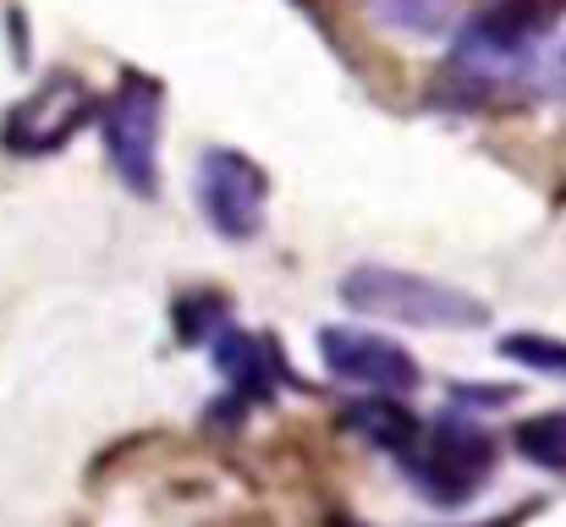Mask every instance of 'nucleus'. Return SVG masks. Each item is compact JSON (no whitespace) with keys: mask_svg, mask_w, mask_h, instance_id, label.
I'll return each instance as SVG.
<instances>
[{"mask_svg":"<svg viewBox=\"0 0 566 527\" xmlns=\"http://www.w3.org/2000/svg\"><path fill=\"white\" fill-rule=\"evenodd\" d=\"M342 297L364 314L379 319H396V325H418V330H473L484 325V303L446 286V281H429V275H407V270H390V264H358L347 281H342Z\"/></svg>","mask_w":566,"mask_h":527,"instance_id":"1","label":"nucleus"},{"mask_svg":"<svg viewBox=\"0 0 566 527\" xmlns=\"http://www.w3.org/2000/svg\"><path fill=\"white\" fill-rule=\"evenodd\" d=\"M495 445L479 434V429H462V423H434L423 429L412 445H407V473L418 478V489L440 506H457L479 489L484 467H490Z\"/></svg>","mask_w":566,"mask_h":527,"instance_id":"2","label":"nucleus"},{"mask_svg":"<svg viewBox=\"0 0 566 527\" xmlns=\"http://www.w3.org/2000/svg\"><path fill=\"white\" fill-rule=\"evenodd\" d=\"M105 149L116 176L133 192H155L160 187V94L149 83H122L105 105Z\"/></svg>","mask_w":566,"mask_h":527,"instance_id":"3","label":"nucleus"},{"mask_svg":"<svg viewBox=\"0 0 566 527\" xmlns=\"http://www.w3.org/2000/svg\"><path fill=\"white\" fill-rule=\"evenodd\" d=\"M319 357L336 379L358 384V390H379V396H407L418 390V362L396 341H385L375 330H353V325H325L319 330Z\"/></svg>","mask_w":566,"mask_h":527,"instance_id":"4","label":"nucleus"},{"mask_svg":"<svg viewBox=\"0 0 566 527\" xmlns=\"http://www.w3.org/2000/svg\"><path fill=\"white\" fill-rule=\"evenodd\" d=\"M198 198H203V214L214 220L220 236H253L259 220H264V176L253 160L231 155V149H209L203 166H198Z\"/></svg>","mask_w":566,"mask_h":527,"instance_id":"5","label":"nucleus"},{"mask_svg":"<svg viewBox=\"0 0 566 527\" xmlns=\"http://www.w3.org/2000/svg\"><path fill=\"white\" fill-rule=\"evenodd\" d=\"M88 110H94V99H88V88H83L77 77H50L44 88H33V94L17 105V116L6 122V144L22 149V155H44V149L66 144L72 127H77Z\"/></svg>","mask_w":566,"mask_h":527,"instance_id":"6","label":"nucleus"},{"mask_svg":"<svg viewBox=\"0 0 566 527\" xmlns=\"http://www.w3.org/2000/svg\"><path fill=\"white\" fill-rule=\"evenodd\" d=\"M517 451L551 473H566V412H539L517 429Z\"/></svg>","mask_w":566,"mask_h":527,"instance_id":"7","label":"nucleus"},{"mask_svg":"<svg viewBox=\"0 0 566 527\" xmlns=\"http://www.w3.org/2000/svg\"><path fill=\"white\" fill-rule=\"evenodd\" d=\"M220 368H226L248 396H264V390H270V357H264V347H253L248 336H220Z\"/></svg>","mask_w":566,"mask_h":527,"instance_id":"8","label":"nucleus"},{"mask_svg":"<svg viewBox=\"0 0 566 527\" xmlns=\"http://www.w3.org/2000/svg\"><path fill=\"white\" fill-rule=\"evenodd\" d=\"M501 351L512 357V362H523V368H539V373H562L566 379V341H556V336H506L501 341Z\"/></svg>","mask_w":566,"mask_h":527,"instance_id":"9","label":"nucleus"}]
</instances>
